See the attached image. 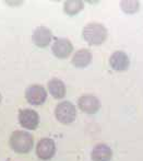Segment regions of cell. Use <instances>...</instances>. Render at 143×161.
<instances>
[{
	"label": "cell",
	"instance_id": "1",
	"mask_svg": "<svg viewBox=\"0 0 143 161\" xmlns=\"http://www.w3.org/2000/svg\"><path fill=\"white\" fill-rule=\"evenodd\" d=\"M9 144L17 153H28L34 146V138L26 130H14L10 136Z\"/></svg>",
	"mask_w": 143,
	"mask_h": 161
},
{
	"label": "cell",
	"instance_id": "2",
	"mask_svg": "<svg viewBox=\"0 0 143 161\" xmlns=\"http://www.w3.org/2000/svg\"><path fill=\"white\" fill-rule=\"evenodd\" d=\"M107 29L98 22H90L82 30V36L85 42L93 46L103 44L107 38Z\"/></svg>",
	"mask_w": 143,
	"mask_h": 161
},
{
	"label": "cell",
	"instance_id": "3",
	"mask_svg": "<svg viewBox=\"0 0 143 161\" xmlns=\"http://www.w3.org/2000/svg\"><path fill=\"white\" fill-rule=\"evenodd\" d=\"M55 116L60 123L68 125L77 117V108L70 101H62L55 108Z\"/></svg>",
	"mask_w": 143,
	"mask_h": 161
},
{
	"label": "cell",
	"instance_id": "4",
	"mask_svg": "<svg viewBox=\"0 0 143 161\" xmlns=\"http://www.w3.org/2000/svg\"><path fill=\"white\" fill-rule=\"evenodd\" d=\"M25 99L32 105H40L47 99V91L40 85H31L25 89Z\"/></svg>",
	"mask_w": 143,
	"mask_h": 161
},
{
	"label": "cell",
	"instance_id": "5",
	"mask_svg": "<svg viewBox=\"0 0 143 161\" xmlns=\"http://www.w3.org/2000/svg\"><path fill=\"white\" fill-rule=\"evenodd\" d=\"M35 153L40 159L49 160L55 156L56 153V144L51 138L45 137L42 138L37 142L35 148Z\"/></svg>",
	"mask_w": 143,
	"mask_h": 161
},
{
	"label": "cell",
	"instance_id": "6",
	"mask_svg": "<svg viewBox=\"0 0 143 161\" xmlns=\"http://www.w3.org/2000/svg\"><path fill=\"white\" fill-rule=\"evenodd\" d=\"M51 52L57 58L65 59L69 57L73 52V45L71 41L66 37H57L55 38L53 45H51Z\"/></svg>",
	"mask_w": 143,
	"mask_h": 161
},
{
	"label": "cell",
	"instance_id": "7",
	"mask_svg": "<svg viewBox=\"0 0 143 161\" xmlns=\"http://www.w3.org/2000/svg\"><path fill=\"white\" fill-rule=\"evenodd\" d=\"M19 123L25 129H36L40 124V115L32 108H22L19 111Z\"/></svg>",
	"mask_w": 143,
	"mask_h": 161
},
{
	"label": "cell",
	"instance_id": "8",
	"mask_svg": "<svg viewBox=\"0 0 143 161\" xmlns=\"http://www.w3.org/2000/svg\"><path fill=\"white\" fill-rule=\"evenodd\" d=\"M53 38V32L45 25L36 26L32 33V41L38 47H46L50 44Z\"/></svg>",
	"mask_w": 143,
	"mask_h": 161
},
{
	"label": "cell",
	"instance_id": "9",
	"mask_svg": "<svg viewBox=\"0 0 143 161\" xmlns=\"http://www.w3.org/2000/svg\"><path fill=\"white\" fill-rule=\"evenodd\" d=\"M78 106L86 114H94L101 108V101L93 94H83L78 99Z\"/></svg>",
	"mask_w": 143,
	"mask_h": 161
},
{
	"label": "cell",
	"instance_id": "10",
	"mask_svg": "<svg viewBox=\"0 0 143 161\" xmlns=\"http://www.w3.org/2000/svg\"><path fill=\"white\" fill-rule=\"evenodd\" d=\"M109 65L116 71H124L128 69L129 65H130V60L124 52L116 51L110 55Z\"/></svg>",
	"mask_w": 143,
	"mask_h": 161
},
{
	"label": "cell",
	"instance_id": "11",
	"mask_svg": "<svg viewBox=\"0 0 143 161\" xmlns=\"http://www.w3.org/2000/svg\"><path fill=\"white\" fill-rule=\"evenodd\" d=\"M93 59V55L90 49L87 48H81L78 49L72 56L71 63L77 68H84L86 66L91 64Z\"/></svg>",
	"mask_w": 143,
	"mask_h": 161
},
{
	"label": "cell",
	"instance_id": "12",
	"mask_svg": "<svg viewBox=\"0 0 143 161\" xmlns=\"http://www.w3.org/2000/svg\"><path fill=\"white\" fill-rule=\"evenodd\" d=\"M113 151L106 144H97L93 147L91 158L93 161H110Z\"/></svg>",
	"mask_w": 143,
	"mask_h": 161
},
{
	"label": "cell",
	"instance_id": "13",
	"mask_svg": "<svg viewBox=\"0 0 143 161\" xmlns=\"http://www.w3.org/2000/svg\"><path fill=\"white\" fill-rule=\"evenodd\" d=\"M49 93L51 94L55 99H62L66 96V86L62 80L58 78H53L47 83Z\"/></svg>",
	"mask_w": 143,
	"mask_h": 161
},
{
	"label": "cell",
	"instance_id": "14",
	"mask_svg": "<svg viewBox=\"0 0 143 161\" xmlns=\"http://www.w3.org/2000/svg\"><path fill=\"white\" fill-rule=\"evenodd\" d=\"M84 8V2L81 0H66L63 2V11L68 15H74Z\"/></svg>",
	"mask_w": 143,
	"mask_h": 161
},
{
	"label": "cell",
	"instance_id": "15",
	"mask_svg": "<svg viewBox=\"0 0 143 161\" xmlns=\"http://www.w3.org/2000/svg\"><path fill=\"white\" fill-rule=\"evenodd\" d=\"M120 8L124 12L132 14L140 9V2L137 0H124L120 2Z\"/></svg>",
	"mask_w": 143,
	"mask_h": 161
},
{
	"label": "cell",
	"instance_id": "16",
	"mask_svg": "<svg viewBox=\"0 0 143 161\" xmlns=\"http://www.w3.org/2000/svg\"><path fill=\"white\" fill-rule=\"evenodd\" d=\"M24 1H22V0H17V1H14V0H8V1H4V3L9 4V6H19V4H22Z\"/></svg>",
	"mask_w": 143,
	"mask_h": 161
},
{
	"label": "cell",
	"instance_id": "17",
	"mask_svg": "<svg viewBox=\"0 0 143 161\" xmlns=\"http://www.w3.org/2000/svg\"><path fill=\"white\" fill-rule=\"evenodd\" d=\"M0 102H1V93H0Z\"/></svg>",
	"mask_w": 143,
	"mask_h": 161
}]
</instances>
